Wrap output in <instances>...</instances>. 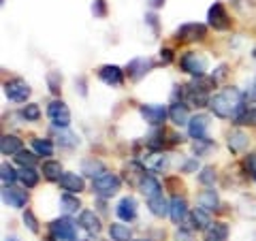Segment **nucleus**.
Here are the masks:
<instances>
[{
    "label": "nucleus",
    "mask_w": 256,
    "mask_h": 241,
    "mask_svg": "<svg viewBox=\"0 0 256 241\" xmlns=\"http://www.w3.org/2000/svg\"><path fill=\"white\" fill-rule=\"evenodd\" d=\"M244 94L237 88H224L222 92L212 96L210 107L214 111V116H218L222 120H230V118H239V114L244 111Z\"/></svg>",
    "instance_id": "nucleus-1"
},
{
    "label": "nucleus",
    "mask_w": 256,
    "mask_h": 241,
    "mask_svg": "<svg viewBox=\"0 0 256 241\" xmlns=\"http://www.w3.org/2000/svg\"><path fill=\"white\" fill-rule=\"evenodd\" d=\"M50 237L52 241H77V224L68 216L54 220L50 224Z\"/></svg>",
    "instance_id": "nucleus-2"
},
{
    "label": "nucleus",
    "mask_w": 256,
    "mask_h": 241,
    "mask_svg": "<svg viewBox=\"0 0 256 241\" xmlns=\"http://www.w3.org/2000/svg\"><path fill=\"white\" fill-rule=\"evenodd\" d=\"M120 184L122 182H120L116 173H102L100 178H96L92 182V190H94V194H98L100 198H111L118 194Z\"/></svg>",
    "instance_id": "nucleus-3"
},
{
    "label": "nucleus",
    "mask_w": 256,
    "mask_h": 241,
    "mask_svg": "<svg viewBox=\"0 0 256 241\" xmlns=\"http://www.w3.org/2000/svg\"><path fill=\"white\" fill-rule=\"evenodd\" d=\"M180 66L184 73H188L192 77H203L205 70H207V58L203 54H196V52H186L180 60Z\"/></svg>",
    "instance_id": "nucleus-4"
},
{
    "label": "nucleus",
    "mask_w": 256,
    "mask_h": 241,
    "mask_svg": "<svg viewBox=\"0 0 256 241\" xmlns=\"http://www.w3.org/2000/svg\"><path fill=\"white\" fill-rule=\"evenodd\" d=\"M207 36V28L203 24H196V22H188V24H182L175 32V38L182 43H194V41H203Z\"/></svg>",
    "instance_id": "nucleus-5"
},
{
    "label": "nucleus",
    "mask_w": 256,
    "mask_h": 241,
    "mask_svg": "<svg viewBox=\"0 0 256 241\" xmlns=\"http://www.w3.org/2000/svg\"><path fill=\"white\" fill-rule=\"evenodd\" d=\"M47 116H50L56 128H68L70 124V111L62 100H52L50 107H47Z\"/></svg>",
    "instance_id": "nucleus-6"
},
{
    "label": "nucleus",
    "mask_w": 256,
    "mask_h": 241,
    "mask_svg": "<svg viewBox=\"0 0 256 241\" xmlns=\"http://www.w3.org/2000/svg\"><path fill=\"white\" fill-rule=\"evenodd\" d=\"M30 92H32L30 86L24 79H11V82L4 84V96L13 102H26Z\"/></svg>",
    "instance_id": "nucleus-7"
},
{
    "label": "nucleus",
    "mask_w": 256,
    "mask_h": 241,
    "mask_svg": "<svg viewBox=\"0 0 256 241\" xmlns=\"http://www.w3.org/2000/svg\"><path fill=\"white\" fill-rule=\"evenodd\" d=\"M207 20H210V26L214 30H228L230 26V20H228V13L224 9L222 2H214L207 11Z\"/></svg>",
    "instance_id": "nucleus-8"
},
{
    "label": "nucleus",
    "mask_w": 256,
    "mask_h": 241,
    "mask_svg": "<svg viewBox=\"0 0 256 241\" xmlns=\"http://www.w3.org/2000/svg\"><path fill=\"white\" fill-rule=\"evenodd\" d=\"M139 114H141V118L146 120L148 124L160 126L166 120V116H169V111H166L164 105H141L139 107Z\"/></svg>",
    "instance_id": "nucleus-9"
},
{
    "label": "nucleus",
    "mask_w": 256,
    "mask_h": 241,
    "mask_svg": "<svg viewBox=\"0 0 256 241\" xmlns=\"http://www.w3.org/2000/svg\"><path fill=\"white\" fill-rule=\"evenodd\" d=\"M98 79L111 88H120L124 84V70L116 64H105V66L98 68Z\"/></svg>",
    "instance_id": "nucleus-10"
},
{
    "label": "nucleus",
    "mask_w": 256,
    "mask_h": 241,
    "mask_svg": "<svg viewBox=\"0 0 256 241\" xmlns=\"http://www.w3.org/2000/svg\"><path fill=\"white\" fill-rule=\"evenodd\" d=\"M2 200H4V205L13 207V210H22V207L28 203V192L22 190V188L4 186V190H2Z\"/></svg>",
    "instance_id": "nucleus-11"
},
{
    "label": "nucleus",
    "mask_w": 256,
    "mask_h": 241,
    "mask_svg": "<svg viewBox=\"0 0 256 241\" xmlns=\"http://www.w3.org/2000/svg\"><path fill=\"white\" fill-rule=\"evenodd\" d=\"M154 68V62H152L150 58H134L128 62V66H126V73L130 79H134V82H139V79L143 75H148L150 70Z\"/></svg>",
    "instance_id": "nucleus-12"
},
{
    "label": "nucleus",
    "mask_w": 256,
    "mask_h": 241,
    "mask_svg": "<svg viewBox=\"0 0 256 241\" xmlns=\"http://www.w3.org/2000/svg\"><path fill=\"white\" fill-rule=\"evenodd\" d=\"M79 226H82L88 235H98V232L102 230L100 218L92 210H86V212L79 214Z\"/></svg>",
    "instance_id": "nucleus-13"
},
{
    "label": "nucleus",
    "mask_w": 256,
    "mask_h": 241,
    "mask_svg": "<svg viewBox=\"0 0 256 241\" xmlns=\"http://www.w3.org/2000/svg\"><path fill=\"white\" fill-rule=\"evenodd\" d=\"M207 128H210V118L203 116V114H198L194 118H190V122H188V134L192 136V139H205L207 136Z\"/></svg>",
    "instance_id": "nucleus-14"
},
{
    "label": "nucleus",
    "mask_w": 256,
    "mask_h": 241,
    "mask_svg": "<svg viewBox=\"0 0 256 241\" xmlns=\"http://www.w3.org/2000/svg\"><path fill=\"white\" fill-rule=\"evenodd\" d=\"M116 214H118V218L124 220V222L134 220V218H137V200H134L132 196L120 198V203L116 207Z\"/></svg>",
    "instance_id": "nucleus-15"
},
{
    "label": "nucleus",
    "mask_w": 256,
    "mask_h": 241,
    "mask_svg": "<svg viewBox=\"0 0 256 241\" xmlns=\"http://www.w3.org/2000/svg\"><path fill=\"white\" fill-rule=\"evenodd\" d=\"M60 188L70 192V194H79V192L86 190V182L82 175H77V173H64L60 178Z\"/></svg>",
    "instance_id": "nucleus-16"
},
{
    "label": "nucleus",
    "mask_w": 256,
    "mask_h": 241,
    "mask_svg": "<svg viewBox=\"0 0 256 241\" xmlns=\"http://www.w3.org/2000/svg\"><path fill=\"white\" fill-rule=\"evenodd\" d=\"M169 216H171V220L175 224H182L184 220H186V216H188V203H186V198H184V196H173L169 200Z\"/></svg>",
    "instance_id": "nucleus-17"
},
{
    "label": "nucleus",
    "mask_w": 256,
    "mask_h": 241,
    "mask_svg": "<svg viewBox=\"0 0 256 241\" xmlns=\"http://www.w3.org/2000/svg\"><path fill=\"white\" fill-rule=\"evenodd\" d=\"M205 241H226L228 239V226L224 222H212L210 226L203 230Z\"/></svg>",
    "instance_id": "nucleus-18"
},
{
    "label": "nucleus",
    "mask_w": 256,
    "mask_h": 241,
    "mask_svg": "<svg viewBox=\"0 0 256 241\" xmlns=\"http://www.w3.org/2000/svg\"><path fill=\"white\" fill-rule=\"evenodd\" d=\"M146 175H148L146 173V164H141V162H128V166H126V180H128L130 186L139 188Z\"/></svg>",
    "instance_id": "nucleus-19"
},
{
    "label": "nucleus",
    "mask_w": 256,
    "mask_h": 241,
    "mask_svg": "<svg viewBox=\"0 0 256 241\" xmlns=\"http://www.w3.org/2000/svg\"><path fill=\"white\" fill-rule=\"evenodd\" d=\"M169 120L175 126H188L190 118H188V107L184 102H173L169 109Z\"/></svg>",
    "instance_id": "nucleus-20"
},
{
    "label": "nucleus",
    "mask_w": 256,
    "mask_h": 241,
    "mask_svg": "<svg viewBox=\"0 0 256 241\" xmlns=\"http://www.w3.org/2000/svg\"><path fill=\"white\" fill-rule=\"evenodd\" d=\"M143 164H146V168H150V171H154V173H164L166 166H169V156L156 152V154H150Z\"/></svg>",
    "instance_id": "nucleus-21"
},
{
    "label": "nucleus",
    "mask_w": 256,
    "mask_h": 241,
    "mask_svg": "<svg viewBox=\"0 0 256 241\" xmlns=\"http://www.w3.org/2000/svg\"><path fill=\"white\" fill-rule=\"evenodd\" d=\"M0 152H2V156H13L22 152V139H18L15 134H2V139H0Z\"/></svg>",
    "instance_id": "nucleus-22"
},
{
    "label": "nucleus",
    "mask_w": 256,
    "mask_h": 241,
    "mask_svg": "<svg viewBox=\"0 0 256 241\" xmlns=\"http://www.w3.org/2000/svg\"><path fill=\"white\" fill-rule=\"evenodd\" d=\"M248 143H250V139H248V134L244 130H239V128H235V130H230L228 134V150L230 152H244L248 148Z\"/></svg>",
    "instance_id": "nucleus-23"
},
{
    "label": "nucleus",
    "mask_w": 256,
    "mask_h": 241,
    "mask_svg": "<svg viewBox=\"0 0 256 241\" xmlns=\"http://www.w3.org/2000/svg\"><path fill=\"white\" fill-rule=\"evenodd\" d=\"M198 205H201L203 210H207V212L218 210V205H220L218 192H216L214 188H207V190H203L201 194H198Z\"/></svg>",
    "instance_id": "nucleus-24"
},
{
    "label": "nucleus",
    "mask_w": 256,
    "mask_h": 241,
    "mask_svg": "<svg viewBox=\"0 0 256 241\" xmlns=\"http://www.w3.org/2000/svg\"><path fill=\"white\" fill-rule=\"evenodd\" d=\"M190 220H192V228L205 230L212 224V216H210L207 210H203V207H196V210L190 214Z\"/></svg>",
    "instance_id": "nucleus-25"
},
{
    "label": "nucleus",
    "mask_w": 256,
    "mask_h": 241,
    "mask_svg": "<svg viewBox=\"0 0 256 241\" xmlns=\"http://www.w3.org/2000/svg\"><path fill=\"white\" fill-rule=\"evenodd\" d=\"M82 173L90 175L92 180H96V178H100V175H102V173H107V171H105V164H102L100 160L88 158V160H84V162H82Z\"/></svg>",
    "instance_id": "nucleus-26"
},
{
    "label": "nucleus",
    "mask_w": 256,
    "mask_h": 241,
    "mask_svg": "<svg viewBox=\"0 0 256 241\" xmlns=\"http://www.w3.org/2000/svg\"><path fill=\"white\" fill-rule=\"evenodd\" d=\"M43 175H45V180H50V182H60V178L64 175L62 164L58 162V160H45L43 162Z\"/></svg>",
    "instance_id": "nucleus-27"
},
{
    "label": "nucleus",
    "mask_w": 256,
    "mask_h": 241,
    "mask_svg": "<svg viewBox=\"0 0 256 241\" xmlns=\"http://www.w3.org/2000/svg\"><path fill=\"white\" fill-rule=\"evenodd\" d=\"M141 192L146 194L148 198H154V196H158V194H162V188H160V184H158V180L156 178H152V175H146L143 178V182H141Z\"/></svg>",
    "instance_id": "nucleus-28"
},
{
    "label": "nucleus",
    "mask_w": 256,
    "mask_h": 241,
    "mask_svg": "<svg viewBox=\"0 0 256 241\" xmlns=\"http://www.w3.org/2000/svg\"><path fill=\"white\" fill-rule=\"evenodd\" d=\"M148 207H150V212L156 216V218H164L166 214H169V203L164 200L162 194H158L154 198H148Z\"/></svg>",
    "instance_id": "nucleus-29"
},
{
    "label": "nucleus",
    "mask_w": 256,
    "mask_h": 241,
    "mask_svg": "<svg viewBox=\"0 0 256 241\" xmlns=\"http://www.w3.org/2000/svg\"><path fill=\"white\" fill-rule=\"evenodd\" d=\"M109 237H111V241H130V228H128L126 224L114 222L109 226Z\"/></svg>",
    "instance_id": "nucleus-30"
},
{
    "label": "nucleus",
    "mask_w": 256,
    "mask_h": 241,
    "mask_svg": "<svg viewBox=\"0 0 256 241\" xmlns=\"http://www.w3.org/2000/svg\"><path fill=\"white\" fill-rule=\"evenodd\" d=\"M32 150H34L36 156H54V143L50 139H32Z\"/></svg>",
    "instance_id": "nucleus-31"
},
{
    "label": "nucleus",
    "mask_w": 256,
    "mask_h": 241,
    "mask_svg": "<svg viewBox=\"0 0 256 241\" xmlns=\"http://www.w3.org/2000/svg\"><path fill=\"white\" fill-rule=\"evenodd\" d=\"M79 207H82V203H79V198L73 196V194H64L60 198V212L64 216H70V214H75Z\"/></svg>",
    "instance_id": "nucleus-32"
},
{
    "label": "nucleus",
    "mask_w": 256,
    "mask_h": 241,
    "mask_svg": "<svg viewBox=\"0 0 256 241\" xmlns=\"http://www.w3.org/2000/svg\"><path fill=\"white\" fill-rule=\"evenodd\" d=\"M20 182H22L26 188H34L36 184H38V173H36L32 166H22V171H20Z\"/></svg>",
    "instance_id": "nucleus-33"
},
{
    "label": "nucleus",
    "mask_w": 256,
    "mask_h": 241,
    "mask_svg": "<svg viewBox=\"0 0 256 241\" xmlns=\"http://www.w3.org/2000/svg\"><path fill=\"white\" fill-rule=\"evenodd\" d=\"M0 180H2L4 186H11V184L20 180V173L15 171L9 162H2V166H0Z\"/></svg>",
    "instance_id": "nucleus-34"
},
{
    "label": "nucleus",
    "mask_w": 256,
    "mask_h": 241,
    "mask_svg": "<svg viewBox=\"0 0 256 241\" xmlns=\"http://www.w3.org/2000/svg\"><path fill=\"white\" fill-rule=\"evenodd\" d=\"M15 162L22 164V166H34L36 164V154L34 152H28V150H22L15 154Z\"/></svg>",
    "instance_id": "nucleus-35"
},
{
    "label": "nucleus",
    "mask_w": 256,
    "mask_h": 241,
    "mask_svg": "<svg viewBox=\"0 0 256 241\" xmlns=\"http://www.w3.org/2000/svg\"><path fill=\"white\" fill-rule=\"evenodd\" d=\"M235 124H239V126H256V107L242 111L239 118L235 120Z\"/></svg>",
    "instance_id": "nucleus-36"
},
{
    "label": "nucleus",
    "mask_w": 256,
    "mask_h": 241,
    "mask_svg": "<svg viewBox=\"0 0 256 241\" xmlns=\"http://www.w3.org/2000/svg\"><path fill=\"white\" fill-rule=\"evenodd\" d=\"M214 148H216V143L210 141L207 136H205V139H196L194 143H192V150H194V154H196V156H205L207 152L214 150Z\"/></svg>",
    "instance_id": "nucleus-37"
},
{
    "label": "nucleus",
    "mask_w": 256,
    "mask_h": 241,
    "mask_svg": "<svg viewBox=\"0 0 256 241\" xmlns=\"http://www.w3.org/2000/svg\"><path fill=\"white\" fill-rule=\"evenodd\" d=\"M58 143L62 148H75L77 146V136L73 132H68L66 128H60V132H58Z\"/></svg>",
    "instance_id": "nucleus-38"
},
{
    "label": "nucleus",
    "mask_w": 256,
    "mask_h": 241,
    "mask_svg": "<svg viewBox=\"0 0 256 241\" xmlns=\"http://www.w3.org/2000/svg\"><path fill=\"white\" fill-rule=\"evenodd\" d=\"M47 86H50L52 94H60V86H62V75L58 70H50L47 73Z\"/></svg>",
    "instance_id": "nucleus-39"
},
{
    "label": "nucleus",
    "mask_w": 256,
    "mask_h": 241,
    "mask_svg": "<svg viewBox=\"0 0 256 241\" xmlns=\"http://www.w3.org/2000/svg\"><path fill=\"white\" fill-rule=\"evenodd\" d=\"M22 118L28 120V122H36L41 118V109H38V105H26L22 109Z\"/></svg>",
    "instance_id": "nucleus-40"
},
{
    "label": "nucleus",
    "mask_w": 256,
    "mask_h": 241,
    "mask_svg": "<svg viewBox=\"0 0 256 241\" xmlns=\"http://www.w3.org/2000/svg\"><path fill=\"white\" fill-rule=\"evenodd\" d=\"M198 182L203 184V186H212V184L216 182V171L214 166H205L201 173H198Z\"/></svg>",
    "instance_id": "nucleus-41"
},
{
    "label": "nucleus",
    "mask_w": 256,
    "mask_h": 241,
    "mask_svg": "<svg viewBox=\"0 0 256 241\" xmlns=\"http://www.w3.org/2000/svg\"><path fill=\"white\" fill-rule=\"evenodd\" d=\"M24 224H26V226H28V230H32V232H38V222H36L34 214H32L30 210L24 212Z\"/></svg>",
    "instance_id": "nucleus-42"
},
{
    "label": "nucleus",
    "mask_w": 256,
    "mask_h": 241,
    "mask_svg": "<svg viewBox=\"0 0 256 241\" xmlns=\"http://www.w3.org/2000/svg\"><path fill=\"white\" fill-rule=\"evenodd\" d=\"M246 166H248V171H250V175L256 180V154H250L246 158Z\"/></svg>",
    "instance_id": "nucleus-43"
},
{
    "label": "nucleus",
    "mask_w": 256,
    "mask_h": 241,
    "mask_svg": "<svg viewBox=\"0 0 256 241\" xmlns=\"http://www.w3.org/2000/svg\"><path fill=\"white\" fill-rule=\"evenodd\" d=\"M198 168V162H196V158H192V160H186V162L182 164V171L184 173H194Z\"/></svg>",
    "instance_id": "nucleus-44"
},
{
    "label": "nucleus",
    "mask_w": 256,
    "mask_h": 241,
    "mask_svg": "<svg viewBox=\"0 0 256 241\" xmlns=\"http://www.w3.org/2000/svg\"><path fill=\"white\" fill-rule=\"evenodd\" d=\"M244 100H246V102H256V82H254V84H252V86L246 90V94H244Z\"/></svg>",
    "instance_id": "nucleus-45"
},
{
    "label": "nucleus",
    "mask_w": 256,
    "mask_h": 241,
    "mask_svg": "<svg viewBox=\"0 0 256 241\" xmlns=\"http://www.w3.org/2000/svg\"><path fill=\"white\" fill-rule=\"evenodd\" d=\"M160 62H162V64L173 62V50H169V47H166V50L160 52Z\"/></svg>",
    "instance_id": "nucleus-46"
},
{
    "label": "nucleus",
    "mask_w": 256,
    "mask_h": 241,
    "mask_svg": "<svg viewBox=\"0 0 256 241\" xmlns=\"http://www.w3.org/2000/svg\"><path fill=\"white\" fill-rule=\"evenodd\" d=\"M92 11H94V15H105V2H102V0H96L92 4Z\"/></svg>",
    "instance_id": "nucleus-47"
},
{
    "label": "nucleus",
    "mask_w": 256,
    "mask_h": 241,
    "mask_svg": "<svg viewBox=\"0 0 256 241\" xmlns=\"http://www.w3.org/2000/svg\"><path fill=\"white\" fill-rule=\"evenodd\" d=\"M178 241H192V232L180 228V230H178Z\"/></svg>",
    "instance_id": "nucleus-48"
},
{
    "label": "nucleus",
    "mask_w": 256,
    "mask_h": 241,
    "mask_svg": "<svg viewBox=\"0 0 256 241\" xmlns=\"http://www.w3.org/2000/svg\"><path fill=\"white\" fill-rule=\"evenodd\" d=\"M162 2H164V0H152V6H160Z\"/></svg>",
    "instance_id": "nucleus-49"
},
{
    "label": "nucleus",
    "mask_w": 256,
    "mask_h": 241,
    "mask_svg": "<svg viewBox=\"0 0 256 241\" xmlns=\"http://www.w3.org/2000/svg\"><path fill=\"white\" fill-rule=\"evenodd\" d=\"M4 241H18V239H15V237H6Z\"/></svg>",
    "instance_id": "nucleus-50"
},
{
    "label": "nucleus",
    "mask_w": 256,
    "mask_h": 241,
    "mask_svg": "<svg viewBox=\"0 0 256 241\" xmlns=\"http://www.w3.org/2000/svg\"><path fill=\"white\" fill-rule=\"evenodd\" d=\"M132 241H150V239H132Z\"/></svg>",
    "instance_id": "nucleus-51"
},
{
    "label": "nucleus",
    "mask_w": 256,
    "mask_h": 241,
    "mask_svg": "<svg viewBox=\"0 0 256 241\" xmlns=\"http://www.w3.org/2000/svg\"><path fill=\"white\" fill-rule=\"evenodd\" d=\"M233 2H242V0H233Z\"/></svg>",
    "instance_id": "nucleus-52"
}]
</instances>
